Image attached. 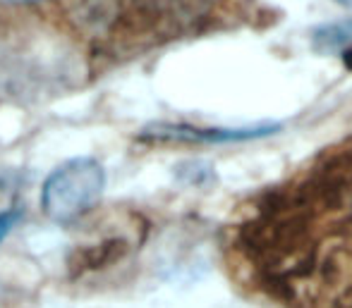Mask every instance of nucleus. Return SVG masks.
<instances>
[{
	"label": "nucleus",
	"instance_id": "4",
	"mask_svg": "<svg viewBox=\"0 0 352 308\" xmlns=\"http://www.w3.org/2000/svg\"><path fill=\"white\" fill-rule=\"evenodd\" d=\"M311 43L324 56H338L352 69V19L321 24L311 32Z\"/></svg>",
	"mask_w": 352,
	"mask_h": 308
},
{
	"label": "nucleus",
	"instance_id": "6",
	"mask_svg": "<svg viewBox=\"0 0 352 308\" xmlns=\"http://www.w3.org/2000/svg\"><path fill=\"white\" fill-rule=\"evenodd\" d=\"M32 3H41V0H0V5H32Z\"/></svg>",
	"mask_w": 352,
	"mask_h": 308
},
{
	"label": "nucleus",
	"instance_id": "5",
	"mask_svg": "<svg viewBox=\"0 0 352 308\" xmlns=\"http://www.w3.org/2000/svg\"><path fill=\"white\" fill-rule=\"evenodd\" d=\"M19 213L17 211H8V213H0V241L5 239V235H8L10 230H12V225L17 222Z\"/></svg>",
	"mask_w": 352,
	"mask_h": 308
},
{
	"label": "nucleus",
	"instance_id": "2",
	"mask_svg": "<svg viewBox=\"0 0 352 308\" xmlns=\"http://www.w3.org/2000/svg\"><path fill=\"white\" fill-rule=\"evenodd\" d=\"M106 187V172L94 158H72L51 172L41 191V206L48 217L67 222L96 206Z\"/></svg>",
	"mask_w": 352,
	"mask_h": 308
},
{
	"label": "nucleus",
	"instance_id": "7",
	"mask_svg": "<svg viewBox=\"0 0 352 308\" xmlns=\"http://www.w3.org/2000/svg\"><path fill=\"white\" fill-rule=\"evenodd\" d=\"M338 3H343V5H352V0H338Z\"/></svg>",
	"mask_w": 352,
	"mask_h": 308
},
{
	"label": "nucleus",
	"instance_id": "3",
	"mask_svg": "<svg viewBox=\"0 0 352 308\" xmlns=\"http://www.w3.org/2000/svg\"><path fill=\"white\" fill-rule=\"evenodd\" d=\"M278 132V124H256L247 129H199L192 124H151L144 137L153 139H173V141H245V139L266 137Z\"/></svg>",
	"mask_w": 352,
	"mask_h": 308
},
{
	"label": "nucleus",
	"instance_id": "1",
	"mask_svg": "<svg viewBox=\"0 0 352 308\" xmlns=\"http://www.w3.org/2000/svg\"><path fill=\"white\" fill-rule=\"evenodd\" d=\"M230 258L237 280L280 308H352V146L266 191Z\"/></svg>",
	"mask_w": 352,
	"mask_h": 308
}]
</instances>
